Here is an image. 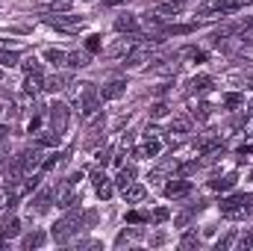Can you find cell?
<instances>
[{"instance_id": "2", "label": "cell", "mask_w": 253, "mask_h": 251, "mask_svg": "<svg viewBox=\"0 0 253 251\" xmlns=\"http://www.w3.org/2000/svg\"><path fill=\"white\" fill-rule=\"evenodd\" d=\"M162 39H150V42H135L132 48H129V54L124 57V68H129V71H135V68H141L144 63H150V48L153 45H159Z\"/></svg>"}, {"instance_id": "29", "label": "cell", "mask_w": 253, "mask_h": 251, "mask_svg": "<svg viewBox=\"0 0 253 251\" xmlns=\"http://www.w3.org/2000/svg\"><path fill=\"white\" fill-rule=\"evenodd\" d=\"M47 6H50V12H71L74 0H50Z\"/></svg>"}, {"instance_id": "35", "label": "cell", "mask_w": 253, "mask_h": 251, "mask_svg": "<svg viewBox=\"0 0 253 251\" xmlns=\"http://www.w3.org/2000/svg\"><path fill=\"white\" fill-rule=\"evenodd\" d=\"M59 160H62V154H50L47 160H42V175H44V172H50V169H53Z\"/></svg>"}, {"instance_id": "5", "label": "cell", "mask_w": 253, "mask_h": 251, "mask_svg": "<svg viewBox=\"0 0 253 251\" xmlns=\"http://www.w3.org/2000/svg\"><path fill=\"white\" fill-rule=\"evenodd\" d=\"M47 119H50V130L53 133H59V136H65V130H68V104H53L50 107V113H47Z\"/></svg>"}, {"instance_id": "3", "label": "cell", "mask_w": 253, "mask_h": 251, "mask_svg": "<svg viewBox=\"0 0 253 251\" xmlns=\"http://www.w3.org/2000/svg\"><path fill=\"white\" fill-rule=\"evenodd\" d=\"M80 222H83V216L80 213H68L65 219H59L53 228H50V237H53V243H68L77 231H80Z\"/></svg>"}, {"instance_id": "7", "label": "cell", "mask_w": 253, "mask_h": 251, "mask_svg": "<svg viewBox=\"0 0 253 251\" xmlns=\"http://www.w3.org/2000/svg\"><path fill=\"white\" fill-rule=\"evenodd\" d=\"M189 192H191V184L186 178H171L165 184V198H186Z\"/></svg>"}, {"instance_id": "20", "label": "cell", "mask_w": 253, "mask_h": 251, "mask_svg": "<svg viewBox=\"0 0 253 251\" xmlns=\"http://www.w3.org/2000/svg\"><path fill=\"white\" fill-rule=\"evenodd\" d=\"M141 148H144V157L150 160V157H159V151H162V142H159V136H147V142H144Z\"/></svg>"}, {"instance_id": "22", "label": "cell", "mask_w": 253, "mask_h": 251, "mask_svg": "<svg viewBox=\"0 0 253 251\" xmlns=\"http://www.w3.org/2000/svg\"><path fill=\"white\" fill-rule=\"evenodd\" d=\"M50 201H53V192H47V189H44V192H39V195L33 198V204H36V213H44V210L50 207Z\"/></svg>"}, {"instance_id": "14", "label": "cell", "mask_w": 253, "mask_h": 251, "mask_svg": "<svg viewBox=\"0 0 253 251\" xmlns=\"http://www.w3.org/2000/svg\"><path fill=\"white\" fill-rule=\"evenodd\" d=\"M180 12H183V0H168V3H162L156 9V18H174Z\"/></svg>"}, {"instance_id": "25", "label": "cell", "mask_w": 253, "mask_h": 251, "mask_svg": "<svg viewBox=\"0 0 253 251\" xmlns=\"http://www.w3.org/2000/svg\"><path fill=\"white\" fill-rule=\"evenodd\" d=\"M18 63H21L18 51H0V68H15Z\"/></svg>"}, {"instance_id": "13", "label": "cell", "mask_w": 253, "mask_h": 251, "mask_svg": "<svg viewBox=\"0 0 253 251\" xmlns=\"http://www.w3.org/2000/svg\"><path fill=\"white\" fill-rule=\"evenodd\" d=\"M65 65L68 68H85V65H91V54L88 51H74V54H68Z\"/></svg>"}, {"instance_id": "17", "label": "cell", "mask_w": 253, "mask_h": 251, "mask_svg": "<svg viewBox=\"0 0 253 251\" xmlns=\"http://www.w3.org/2000/svg\"><path fill=\"white\" fill-rule=\"evenodd\" d=\"M132 181H135V166H121L118 175H115V184L124 189V187H129Z\"/></svg>"}, {"instance_id": "51", "label": "cell", "mask_w": 253, "mask_h": 251, "mask_svg": "<svg viewBox=\"0 0 253 251\" xmlns=\"http://www.w3.org/2000/svg\"><path fill=\"white\" fill-rule=\"evenodd\" d=\"M0 83H3V71H0Z\"/></svg>"}, {"instance_id": "1", "label": "cell", "mask_w": 253, "mask_h": 251, "mask_svg": "<svg viewBox=\"0 0 253 251\" xmlns=\"http://www.w3.org/2000/svg\"><path fill=\"white\" fill-rule=\"evenodd\" d=\"M218 210H221L224 219H245V216L253 210V192H239V195L221 198Z\"/></svg>"}, {"instance_id": "40", "label": "cell", "mask_w": 253, "mask_h": 251, "mask_svg": "<svg viewBox=\"0 0 253 251\" xmlns=\"http://www.w3.org/2000/svg\"><path fill=\"white\" fill-rule=\"evenodd\" d=\"M109 160H112V148H100V151H97V163H100V166H106Z\"/></svg>"}, {"instance_id": "48", "label": "cell", "mask_w": 253, "mask_h": 251, "mask_svg": "<svg viewBox=\"0 0 253 251\" xmlns=\"http://www.w3.org/2000/svg\"><path fill=\"white\" fill-rule=\"evenodd\" d=\"M121 3H126V0H103V6H121Z\"/></svg>"}, {"instance_id": "15", "label": "cell", "mask_w": 253, "mask_h": 251, "mask_svg": "<svg viewBox=\"0 0 253 251\" xmlns=\"http://www.w3.org/2000/svg\"><path fill=\"white\" fill-rule=\"evenodd\" d=\"M18 234H21V222H18L15 216L0 225V237H3V240H12V237H18Z\"/></svg>"}, {"instance_id": "21", "label": "cell", "mask_w": 253, "mask_h": 251, "mask_svg": "<svg viewBox=\"0 0 253 251\" xmlns=\"http://www.w3.org/2000/svg\"><path fill=\"white\" fill-rule=\"evenodd\" d=\"M242 6H245V0H221V3H215L218 15H230V12H239Z\"/></svg>"}, {"instance_id": "42", "label": "cell", "mask_w": 253, "mask_h": 251, "mask_svg": "<svg viewBox=\"0 0 253 251\" xmlns=\"http://www.w3.org/2000/svg\"><path fill=\"white\" fill-rule=\"evenodd\" d=\"M239 249H253V234H242V237H239Z\"/></svg>"}, {"instance_id": "38", "label": "cell", "mask_w": 253, "mask_h": 251, "mask_svg": "<svg viewBox=\"0 0 253 251\" xmlns=\"http://www.w3.org/2000/svg\"><path fill=\"white\" fill-rule=\"evenodd\" d=\"M224 104H227L230 110H236V107H242V104H245V98H242V95H227V98H224Z\"/></svg>"}, {"instance_id": "16", "label": "cell", "mask_w": 253, "mask_h": 251, "mask_svg": "<svg viewBox=\"0 0 253 251\" xmlns=\"http://www.w3.org/2000/svg\"><path fill=\"white\" fill-rule=\"evenodd\" d=\"M177 60H156V65H150V74H177Z\"/></svg>"}, {"instance_id": "49", "label": "cell", "mask_w": 253, "mask_h": 251, "mask_svg": "<svg viewBox=\"0 0 253 251\" xmlns=\"http://www.w3.org/2000/svg\"><path fill=\"white\" fill-rule=\"evenodd\" d=\"M242 30H245V33H251V36H253V18L248 21V24H245V27H242Z\"/></svg>"}, {"instance_id": "43", "label": "cell", "mask_w": 253, "mask_h": 251, "mask_svg": "<svg viewBox=\"0 0 253 251\" xmlns=\"http://www.w3.org/2000/svg\"><path fill=\"white\" fill-rule=\"evenodd\" d=\"M159 133H162V130L156 125H147V130H144V136H159Z\"/></svg>"}, {"instance_id": "4", "label": "cell", "mask_w": 253, "mask_h": 251, "mask_svg": "<svg viewBox=\"0 0 253 251\" xmlns=\"http://www.w3.org/2000/svg\"><path fill=\"white\" fill-rule=\"evenodd\" d=\"M53 204H56L59 210H68V207L77 204V195H74V184H71V178H68V181H59V187L53 189Z\"/></svg>"}, {"instance_id": "46", "label": "cell", "mask_w": 253, "mask_h": 251, "mask_svg": "<svg viewBox=\"0 0 253 251\" xmlns=\"http://www.w3.org/2000/svg\"><path fill=\"white\" fill-rule=\"evenodd\" d=\"M6 201H9V195H6V189H0V210L6 207Z\"/></svg>"}, {"instance_id": "26", "label": "cell", "mask_w": 253, "mask_h": 251, "mask_svg": "<svg viewBox=\"0 0 253 251\" xmlns=\"http://www.w3.org/2000/svg\"><path fill=\"white\" fill-rule=\"evenodd\" d=\"M44 60H47L50 65H56V68H59V65H65L68 54H65V51H56V48H50V51H44Z\"/></svg>"}, {"instance_id": "9", "label": "cell", "mask_w": 253, "mask_h": 251, "mask_svg": "<svg viewBox=\"0 0 253 251\" xmlns=\"http://www.w3.org/2000/svg\"><path fill=\"white\" fill-rule=\"evenodd\" d=\"M24 92H27V95L44 92V77H42V71H30V74L24 77Z\"/></svg>"}, {"instance_id": "6", "label": "cell", "mask_w": 253, "mask_h": 251, "mask_svg": "<svg viewBox=\"0 0 253 251\" xmlns=\"http://www.w3.org/2000/svg\"><path fill=\"white\" fill-rule=\"evenodd\" d=\"M132 45H135V36H124V33H121V39H115V42L106 48V57H115V60L121 57V60H124Z\"/></svg>"}, {"instance_id": "11", "label": "cell", "mask_w": 253, "mask_h": 251, "mask_svg": "<svg viewBox=\"0 0 253 251\" xmlns=\"http://www.w3.org/2000/svg\"><path fill=\"white\" fill-rule=\"evenodd\" d=\"M124 92H126L124 80H112V83H106V86L100 89V98H103V101H118Z\"/></svg>"}, {"instance_id": "31", "label": "cell", "mask_w": 253, "mask_h": 251, "mask_svg": "<svg viewBox=\"0 0 253 251\" xmlns=\"http://www.w3.org/2000/svg\"><path fill=\"white\" fill-rule=\"evenodd\" d=\"M126 222H129V225H144V222H150V216H147V213L132 210V213H126Z\"/></svg>"}, {"instance_id": "37", "label": "cell", "mask_w": 253, "mask_h": 251, "mask_svg": "<svg viewBox=\"0 0 253 251\" xmlns=\"http://www.w3.org/2000/svg\"><path fill=\"white\" fill-rule=\"evenodd\" d=\"M194 246H200V240H197L194 234H186V237L180 240V249H194Z\"/></svg>"}, {"instance_id": "50", "label": "cell", "mask_w": 253, "mask_h": 251, "mask_svg": "<svg viewBox=\"0 0 253 251\" xmlns=\"http://www.w3.org/2000/svg\"><path fill=\"white\" fill-rule=\"evenodd\" d=\"M6 133H9V127H6V125H0V142L6 139Z\"/></svg>"}, {"instance_id": "24", "label": "cell", "mask_w": 253, "mask_h": 251, "mask_svg": "<svg viewBox=\"0 0 253 251\" xmlns=\"http://www.w3.org/2000/svg\"><path fill=\"white\" fill-rule=\"evenodd\" d=\"M209 86H212V77H206V74H197V77H191V83H189L191 92H206Z\"/></svg>"}, {"instance_id": "27", "label": "cell", "mask_w": 253, "mask_h": 251, "mask_svg": "<svg viewBox=\"0 0 253 251\" xmlns=\"http://www.w3.org/2000/svg\"><path fill=\"white\" fill-rule=\"evenodd\" d=\"M168 219H171L168 207H156V210H153V216H150V222H153V225H162V222H168Z\"/></svg>"}, {"instance_id": "39", "label": "cell", "mask_w": 253, "mask_h": 251, "mask_svg": "<svg viewBox=\"0 0 253 251\" xmlns=\"http://www.w3.org/2000/svg\"><path fill=\"white\" fill-rule=\"evenodd\" d=\"M233 243H236V231H230V234H227V237H224V240H218V251L230 249V246H233Z\"/></svg>"}, {"instance_id": "8", "label": "cell", "mask_w": 253, "mask_h": 251, "mask_svg": "<svg viewBox=\"0 0 253 251\" xmlns=\"http://www.w3.org/2000/svg\"><path fill=\"white\" fill-rule=\"evenodd\" d=\"M68 86H71V74H53V77H47V80H44V92H47V95L65 92Z\"/></svg>"}, {"instance_id": "44", "label": "cell", "mask_w": 253, "mask_h": 251, "mask_svg": "<svg viewBox=\"0 0 253 251\" xmlns=\"http://www.w3.org/2000/svg\"><path fill=\"white\" fill-rule=\"evenodd\" d=\"M83 222H85V225H94V222H97V213H85Z\"/></svg>"}, {"instance_id": "32", "label": "cell", "mask_w": 253, "mask_h": 251, "mask_svg": "<svg viewBox=\"0 0 253 251\" xmlns=\"http://www.w3.org/2000/svg\"><path fill=\"white\" fill-rule=\"evenodd\" d=\"M112 192H115V184H112V181H106L103 187H97V198H100V201H109V198H112Z\"/></svg>"}, {"instance_id": "28", "label": "cell", "mask_w": 253, "mask_h": 251, "mask_svg": "<svg viewBox=\"0 0 253 251\" xmlns=\"http://www.w3.org/2000/svg\"><path fill=\"white\" fill-rule=\"evenodd\" d=\"M194 30H197V24H174V27H168L171 36H183V33H194Z\"/></svg>"}, {"instance_id": "45", "label": "cell", "mask_w": 253, "mask_h": 251, "mask_svg": "<svg viewBox=\"0 0 253 251\" xmlns=\"http://www.w3.org/2000/svg\"><path fill=\"white\" fill-rule=\"evenodd\" d=\"M150 243H153V246H162V243H165V234H156V237H153Z\"/></svg>"}, {"instance_id": "30", "label": "cell", "mask_w": 253, "mask_h": 251, "mask_svg": "<svg viewBox=\"0 0 253 251\" xmlns=\"http://www.w3.org/2000/svg\"><path fill=\"white\" fill-rule=\"evenodd\" d=\"M150 116H153V119H165V116H168V104H165V101H156V104L150 107Z\"/></svg>"}, {"instance_id": "33", "label": "cell", "mask_w": 253, "mask_h": 251, "mask_svg": "<svg viewBox=\"0 0 253 251\" xmlns=\"http://www.w3.org/2000/svg\"><path fill=\"white\" fill-rule=\"evenodd\" d=\"M106 181H112V178H109V175H106L103 169H94V172H91V184H94V189H97V187H103Z\"/></svg>"}, {"instance_id": "10", "label": "cell", "mask_w": 253, "mask_h": 251, "mask_svg": "<svg viewBox=\"0 0 253 251\" xmlns=\"http://www.w3.org/2000/svg\"><path fill=\"white\" fill-rule=\"evenodd\" d=\"M115 30H118V33H126V36H135V33H138V21H135V15H129V12L118 15V18H115Z\"/></svg>"}, {"instance_id": "23", "label": "cell", "mask_w": 253, "mask_h": 251, "mask_svg": "<svg viewBox=\"0 0 253 251\" xmlns=\"http://www.w3.org/2000/svg\"><path fill=\"white\" fill-rule=\"evenodd\" d=\"M47 243V234L44 231H36V234H30L27 240H24V249H42Z\"/></svg>"}, {"instance_id": "41", "label": "cell", "mask_w": 253, "mask_h": 251, "mask_svg": "<svg viewBox=\"0 0 253 251\" xmlns=\"http://www.w3.org/2000/svg\"><path fill=\"white\" fill-rule=\"evenodd\" d=\"M194 119H197V122H206V119H209V107H206V104H200V107L194 110Z\"/></svg>"}, {"instance_id": "36", "label": "cell", "mask_w": 253, "mask_h": 251, "mask_svg": "<svg viewBox=\"0 0 253 251\" xmlns=\"http://www.w3.org/2000/svg\"><path fill=\"white\" fill-rule=\"evenodd\" d=\"M21 68H24V71H27V74H30V71H42V63H39V60H36V57H27V60H24V63H21Z\"/></svg>"}, {"instance_id": "34", "label": "cell", "mask_w": 253, "mask_h": 251, "mask_svg": "<svg viewBox=\"0 0 253 251\" xmlns=\"http://www.w3.org/2000/svg\"><path fill=\"white\" fill-rule=\"evenodd\" d=\"M85 51H88V54H97V51H100V36H97V33H91V36L85 39Z\"/></svg>"}, {"instance_id": "12", "label": "cell", "mask_w": 253, "mask_h": 251, "mask_svg": "<svg viewBox=\"0 0 253 251\" xmlns=\"http://www.w3.org/2000/svg\"><path fill=\"white\" fill-rule=\"evenodd\" d=\"M121 195H124V201L126 204H138V201H144V195H147V189L141 187V184H129V187H124L121 189Z\"/></svg>"}, {"instance_id": "19", "label": "cell", "mask_w": 253, "mask_h": 251, "mask_svg": "<svg viewBox=\"0 0 253 251\" xmlns=\"http://www.w3.org/2000/svg\"><path fill=\"white\" fill-rule=\"evenodd\" d=\"M209 187L218 189V192H227V189H233V187H236V172H230V175H224V178H215Z\"/></svg>"}, {"instance_id": "18", "label": "cell", "mask_w": 253, "mask_h": 251, "mask_svg": "<svg viewBox=\"0 0 253 251\" xmlns=\"http://www.w3.org/2000/svg\"><path fill=\"white\" fill-rule=\"evenodd\" d=\"M59 142H62V136H59V133H53V130H47V133H42V136L36 139V145H39V148H56Z\"/></svg>"}, {"instance_id": "47", "label": "cell", "mask_w": 253, "mask_h": 251, "mask_svg": "<svg viewBox=\"0 0 253 251\" xmlns=\"http://www.w3.org/2000/svg\"><path fill=\"white\" fill-rule=\"evenodd\" d=\"M39 125H42V119H33V122H30V133H36V130H39Z\"/></svg>"}]
</instances>
